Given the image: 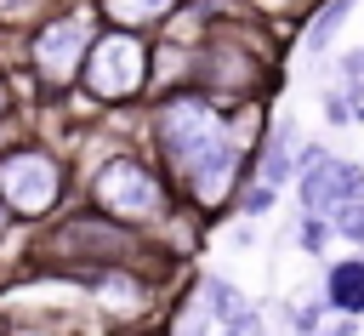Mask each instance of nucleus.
<instances>
[{
    "mask_svg": "<svg viewBox=\"0 0 364 336\" xmlns=\"http://www.w3.org/2000/svg\"><path fill=\"white\" fill-rule=\"evenodd\" d=\"M159 142L176 165V177H188V188L199 199H222L228 177H233V137L228 125L205 108V103H171L159 114Z\"/></svg>",
    "mask_w": 364,
    "mask_h": 336,
    "instance_id": "1",
    "label": "nucleus"
},
{
    "mask_svg": "<svg viewBox=\"0 0 364 336\" xmlns=\"http://www.w3.org/2000/svg\"><path fill=\"white\" fill-rule=\"evenodd\" d=\"M142 68H148V51L136 34H102L91 46V63H85V80L97 97H131L142 85Z\"/></svg>",
    "mask_w": 364,
    "mask_h": 336,
    "instance_id": "2",
    "label": "nucleus"
},
{
    "mask_svg": "<svg viewBox=\"0 0 364 336\" xmlns=\"http://www.w3.org/2000/svg\"><path fill=\"white\" fill-rule=\"evenodd\" d=\"M0 199H6L11 211H23V216H40V211L57 199V165H51L46 154H34V148L0 159Z\"/></svg>",
    "mask_w": 364,
    "mask_h": 336,
    "instance_id": "3",
    "label": "nucleus"
},
{
    "mask_svg": "<svg viewBox=\"0 0 364 336\" xmlns=\"http://www.w3.org/2000/svg\"><path fill=\"white\" fill-rule=\"evenodd\" d=\"M91 194L102 199V211L114 216H154L159 211V182L148 177V165L136 159H108L91 182Z\"/></svg>",
    "mask_w": 364,
    "mask_h": 336,
    "instance_id": "4",
    "label": "nucleus"
},
{
    "mask_svg": "<svg viewBox=\"0 0 364 336\" xmlns=\"http://www.w3.org/2000/svg\"><path fill=\"white\" fill-rule=\"evenodd\" d=\"M91 51V28L80 23V17H68V23H51L40 40H34V63H40V74L46 80H68L74 74V63Z\"/></svg>",
    "mask_w": 364,
    "mask_h": 336,
    "instance_id": "5",
    "label": "nucleus"
},
{
    "mask_svg": "<svg viewBox=\"0 0 364 336\" xmlns=\"http://www.w3.org/2000/svg\"><path fill=\"white\" fill-rule=\"evenodd\" d=\"M330 302H336L341 313H364V262L330 268Z\"/></svg>",
    "mask_w": 364,
    "mask_h": 336,
    "instance_id": "6",
    "label": "nucleus"
},
{
    "mask_svg": "<svg viewBox=\"0 0 364 336\" xmlns=\"http://www.w3.org/2000/svg\"><path fill=\"white\" fill-rule=\"evenodd\" d=\"M290 142H296V125H290V120H279V137L267 142V159H262V182H273V188H279V182L296 171V159H290Z\"/></svg>",
    "mask_w": 364,
    "mask_h": 336,
    "instance_id": "7",
    "label": "nucleus"
},
{
    "mask_svg": "<svg viewBox=\"0 0 364 336\" xmlns=\"http://www.w3.org/2000/svg\"><path fill=\"white\" fill-rule=\"evenodd\" d=\"M205 296H210V302H205V308H210V319H222V325L245 313V296H239V285H228V279H216V273L205 279Z\"/></svg>",
    "mask_w": 364,
    "mask_h": 336,
    "instance_id": "8",
    "label": "nucleus"
},
{
    "mask_svg": "<svg viewBox=\"0 0 364 336\" xmlns=\"http://www.w3.org/2000/svg\"><path fill=\"white\" fill-rule=\"evenodd\" d=\"M347 11H353V0H324V11H318L313 28H307V51H324V46L336 40V28H341Z\"/></svg>",
    "mask_w": 364,
    "mask_h": 336,
    "instance_id": "9",
    "label": "nucleus"
},
{
    "mask_svg": "<svg viewBox=\"0 0 364 336\" xmlns=\"http://www.w3.org/2000/svg\"><path fill=\"white\" fill-rule=\"evenodd\" d=\"M108 11H114V17H125V23H142V17L171 11V0H108Z\"/></svg>",
    "mask_w": 364,
    "mask_h": 336,
    "instance_id": "10",
    "label": "nucleus"
},
{
    "mask_svg": "<svg viewBox=\"0 0 364 336\" xmlns=\"http://www.w3.org/2000/svg\"><path fill=\"white\" fill-rule=\"evenodd\" d=\"M341 85L358 97V108H364V51H347L341 57Z\"/></svg>",
    "mask_w": 364,
    "mask_h": 336,
    "instance_id": "11",
    "label": "nucleus"
},
{
    "mask_svg": "<svg viewBox=\"0 0 364 336\" xmlns=\"http://www.w3.org/2000/svg\"><path fill=\"white\" fill-rule=\"evenodd\" d=\"M336 228L353 239V245H364V199H353V205H341V216H336Z\"/></svg>",
    "mask_w": 364,
    "mask_h": 336,
    "instance_id": "12",
    "label": "nucleus"
},
{
    "mask_svg": "<svg viewBox=\"0 0 364 336\" xmlns=\"http://www.w3.org/2000/svg\"><path fill=\"white\" fill-rule=\"evenodd\" d=\"M176 336H210V308H182V319H176Z\"/></svg>",
    "mask_w": 364,
    "mask_h": 336,
    "instance_id": "13",
    "label": "nucleus"
},
{
    "mask_svg": "<svg viewBox=\"0 0 364 336\" xmlns=\"http://www.w3.org/2000/svg\"><path fill=\"white\" fill-rule=\"evenodd\" d=\"M267 205H273V182H262V188L245 194V211H250V216H267Z\"/></svg>",
    "mask_w": 364,
    "mask_h": 336,
    "instance_id": "14",
    "label": "nucleus"
},
{
    "mask_svg": "<svg viewBox=\"0 0 364 336\" xmlns=\"http://www.w3.org/2000/svg\"><path fill=\"white\" fill-rule=\"evenodd\" d=\"M324 239H330V228H324L318 216H307V222H301V245H307V251H324Z\"/></svg>",
    "mask_w": 364,
    "mask_h": 336,
    "instance_id": "15",
    "label": "nucleus"
},
{
    "mask_svg": "<svg viewBox=\"0 0 364 336\" xmlns=\"http://www.w3.org/2000/svg\"><path fill=\"white\" fill-rule=\"evenodd\" d=\"M108 308H119V313H131L136 302H131V285L125 279H108Z\"/></svg>",
    "mask_w": 364,
    "mask_h": 336,
    "instance_id": "16",
    "label": "nucleus"
},
{
    "mask_svg": "<svg viewBox=\"0 0 364 336\" xmlns=\"http://www.w3.org/2000/svg\"><path fill=\"white\" fill-rule=\"evenodd\" d=\"M228 336H262V319H256V313L245 308L239 319H228Z\"/></svg>",
    "mask_w": 364,
    "mask_h": 336,
    "instance_id": "17",
    "label": "nucleus"
},
{
    "mask_svg": "<svg viewBox=\"0 0 364 336\" xmlns=\"http://www.w3.org/2000/svg\"><path fill=\"white\" fill-rule=\"evenodd\" d=\"M324 108H330V120H336V125H347V114H353V108H347V97H324Z\"/></svg>",
    "mask_w": 364,
    "mask_h": 336,
    "instance_id": "18",
    "label": "nucleus"
},
{
    "mask_svg": "<svg viewBox=\"0 0 364 336\" xmlns=\"http://www.w3.org/2000/svg\"><path fill=\"white\" fill-rule=\"evenodd\" d=\"M0 228H6V211H0Z\"/></svg>",
    "mask_w": 364,
    "mask_h": 336,
    "instance_id": "19",
    "label": "nucleus"
}]
</instances>
